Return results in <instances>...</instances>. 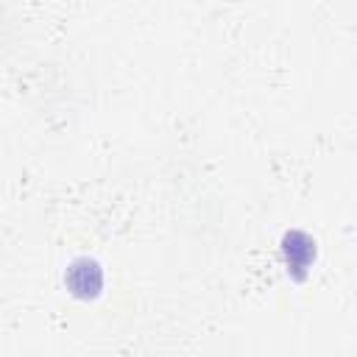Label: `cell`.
<instances>
[{"label": "cell", "mask_w": 357, "mask_h": 357, "mask_svg": "<svg viewBox=\"0 0 357 357\" xmlns=\"http://www.w3.org/2000/svg\"><path fill=\"white\" fill-rule=\"evenodd\" d=\"M64 282H67V287H70L73 296H78V298H95L100 293V287H103V271H100V265L95 259L81 257V259H75L67 268Z\"/></svg>", "instance_id": "1"}, {"label": "cell", "mask_w": 357, "mask_h": 357, "mask_svg": "<svg viewBox=\"0 0 357 357\" xmlns=\"http://www.w3.org/2000/svg\"><path fill=\"white\" fill-rule=\"evenodd\" d=\"M282 251H284V259H287V271L293 276H304V271L310 268V262L315 259V243L301 234V231H290L284 234V243H282Z\"/></svg>", "instance_id": "2"}]
</instances>
